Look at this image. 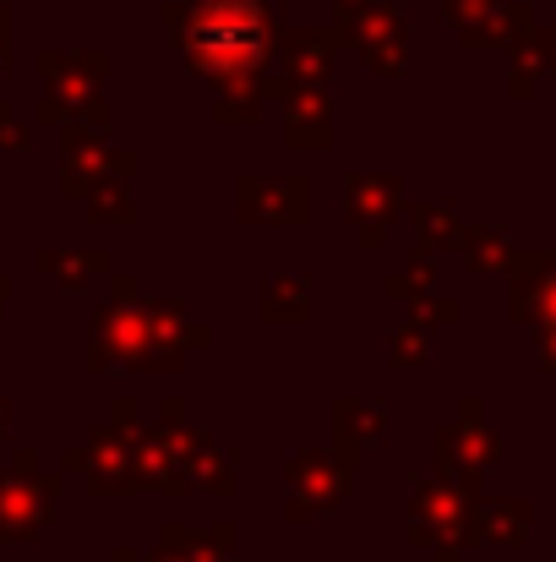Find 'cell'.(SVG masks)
<instances>
[{"label": "cell", "mask_w": 556, "mask_h": 562, "mask_svg": "<svg viewBox=\"0 0 556 562\" xmlns=\"http://www.w3.org/2000/svg\"><path fill=\"white\" fill-rule=\"evenodd\" d=\"M262 55V16L251 0H213L191 22V60L213 77H235Z\"/></svg>", "instance_id": "obj_1"}]
</instances>
